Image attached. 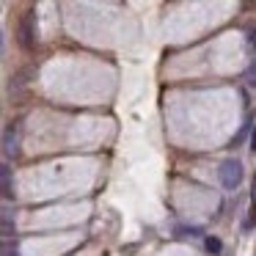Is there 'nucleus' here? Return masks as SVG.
I'll use <instances>...</instances> for the list:
<instances>
[{
  "label": "nucleus",
  "instance_id": "f257e3e1",
  "mask_svg": "<svg viewBox=\"0 0 256 256\" xmlns=\"http://www.w3.org/2000/svg\"><path fill=\"white\" fill-rule=\"evenodd\" d=\"M220 182L226 190H237V184L242 182V162L240 160H226L220 166Z\"/></svg>",
  "mask_w": 256,
  "mask_h": 256
},
{
  "label": "nucleus",
  "instance_id": "f03ea898",
  "mask_svg": "<svg viewBox=\"0 0 256 256\" xmlns=\"http://www.w3.org/2000/svg\"><path fill=\"white\" fill-rule=\"evenodd\" d=\"M36 42V14L34 12H25V17L20 20V44L25 50H30Z\"/></svg>",
  "mask_w": 256,
  "mask_h": 256
},
{
  "label": "nucleus",
  "instance_id": "7ed1b4c3",
  "mask_svg": "<svg viewBox=\"0 0 256 256\" xmlns=\"http://www.w3.org/2000/svg\"><path fill=\"white\" fill-rule=\"evenodd\" d=\"M3 152H6V157L17 154V130L14 127H8L6 135H3Z\"/></svg>",
  "mask_w": 256,
  "mask_h": 256
},
{
  "label": "nucleus",
  "instance_id": "20e7f679",
  "mask_svg": "<svg viewBox=\"0 0 256 256\" xmlns=\"http://www.w3.org/2000/svg\"><path fill=\"white\" fill-rule=\"evenodd\" d=\"M256 226V179H254V188H250V206H248V220L242 223L245 232H250V228Z\"/></svg>",
  "mask_w": 256,
  "mask_h": 256
},
{
  "label": "nucleus",
  "instance_id": "39448f33",
  "mask_svg": "<svg viewBox=\"0 0 256 256\" xmlns=\"http://www.w3.org/2000/svg\"><path fill=\"white\" fill-rule=\"evenodd\" d=\"M0 179H3V198H12L14 190H12V168L8 166H0Z\"/></svg>",
  "mask_w": 256,
  "mask_h": 256
},
{
  "label": "nucleus",
  "instance_id": "423d86ee",
  "mask_svg": "<svg viewBox=\"0 0 256 256\" xmlns=\"http://www.w3.org/2000/svg\"><path fill=\"white\" fill-rule=\"evenodd\" d=\"M14 234V220H12V210H3V237H6V242L12 240Z\"/></svg>",
  "mask_w": 256,
  "mask_h": 256
},
{
  "label": "nucleus",
  "instance_id": "0eeeda50",
  "mask_svg": "<svg viewBox=\"0 0 256 256\" xmlns=\"http://www.w3.org/2000/svg\"><path fill=\"white\" fill-rule=\"evenodd\" d=\"M204 245H206V250H210V254H215V256L223 250V242H220L218 237H206V240H204Z\"/></svg>",
  "mask_w": 256,
  "mask_h": 256
},
{
  "label": "nucleus",
  "instance_id": "6e6552de",
  "mask_svg": "<svg viewBox=\"0 0 256 256\" xmlns=\"http://www.w3.org/2000/svg\"><path fill=\"white\" fill-rule=\"evenodd\" d=\"M245 83H248V86H256V64H250L248 74H245Z\"/></svg>",
  "mask_w": 256,
  "mask_h": 256
},
{
  "label": "nucleus",
  "instance_id": "1a4fd4ad",
  "mask_svg": "<svg viewBox=\"0 0 256 256\" xmlns=\"http://www.w3.org/2000/svg\"><path fill=\"white\" fill-rule=\"evenodd\" d=\"M176 232L182 234V237H188V234H190V237H201V228H196V226L193 228H176Z\"/></svg>",
  "mask_w": 256,
  "mask_h": 256
},
{
  "label": "nucleus",
  "instance_id": "9d476101",
  "mask_svg": "<svg viewBox=\"0 0 256 256\" xmlns=\"http://www.w3.org/2000/svg\"><path fill=\"white\" fill-rule=\"evenodd\" d=\"M3 256H20V250L12 248V242H3Z\"/></svg>",
  "mask_w": 256,
  "mask_h": 256
},
{
  "label": "nucleus",
  "instance_id": "9b49d317",
  "mask_svg": "<svg viewBox=\"0 0 256 256\" xmlns=\"http://www.w3.org/2000/svg\"><path fill=\"white\" fill-rule=\"evenodd\" d=\"M250 149L256 152V130H254V135H250Z\"/></svg>",
  "mask_w": 256,
  "mask_h": 256
}]
</instances>
